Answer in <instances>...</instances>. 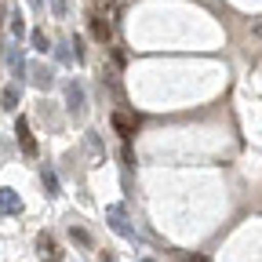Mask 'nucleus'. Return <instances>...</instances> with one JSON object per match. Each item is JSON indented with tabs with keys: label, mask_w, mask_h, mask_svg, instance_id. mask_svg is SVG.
Listing matches in <instances>:
<instances>
[{
	"label": "nucleus",
	"mask_w": 262,
	"mask_h": 262,
	"mask_svg": "<svg viewBox=\"0 0 262 262\" xmlns=\"http://www.w3.org/2000/svg\"><path fill=\"white\" fill-rule=\"evenodd\" d=\"M186 262H208V255H186Z\"/></svg>",
	"instance_id": "obj_16"
},
{
	"label": "nucleus",
	"mask_w": 262,
	"mask_h": 262,
	"mask_svg": "<svg viewBox=\"0 0 262 262\" xmlns=\"http://www.w3.org/2000/svg\"><path fill=\"white\" fill-rule=\"evenodd\" d=\"M91 37H95L98 44H110V40H113V26H110L102 15H91Z\"/></svg>",
	"instance_id": "obj_7"
},
{
	"label": "nucleus",
	"mask_w": 262,
	"mask_h": 262,
	"mask_svg": "<svg viewBox=\"0 0 262 262\" xmlns=\"http://www.w3.org/2000/svg\"><path fill=\"white\" fill-rule=\"evenodd\" d=\"M110 124H113V131L127 142L131 135H135V127H139V117L131 113V110H113V117H110Z\"/></svg>",
	"instance_id": "obj_2"
},
{
	"label": "nucleus",
	"mask_w": 262,
	"mask_h": 262,
	"mask_svg": "<svg viewBox=\"0 0 262 262\" xmlns=\"http://www.w3.org/2000/svg\"><path fill=\"white\" fill-rule=\"evenodd\" d=\"M40 4H44V0H33V8H40Z\"/></svg>",
	"instance_id": "obj_18"
},
{
	"label": "nucleus",
	"mask_w": 262,
	"mask_h": 262,
	"mask_svg": "<svg viewBox=\"0 0 262 262\" xmlns=\"http://www.w3.org/2000/svg\"><path fill=\"white\" fill-rule=\"evenodd\" d=\"M37 255L44 262H62V248H58V241L51 233H37Z\"/></svg>",
	"instance_id": "obj_3"
},
{
	"label": "nucleus",
	"mask_w": 262,
	"mask_h": 262,
	"mask_svg": "<svg viewBox=\"0 0 262 262\" xmlns=\"http://www.w3.org/2000/svg\"><path fill=\"white\" fill-rule=\"evenodd\" d=\"M48 48H51V44H48V33H44V29H33V51L48 55Z\"/></svg>",
	"instance_id": "obj_12"
},
{
	"label": "nucleus",
	"mask_w": 262,
	"mask_h": 262,
	"mask_svg": "<svg viewBox=\"0 0 262 262\" xmlns=\"http://www.w3.org/2000/svg\"><path fill=\"white\" fill-rule=\"evenodd\" d=\"M70 237H73L77 244H91V237H88V229H80V226H73V229H70Z\"/></svg>",
	"instance_id": "obj_14"
},
{
	"label": "nucleus",
	"mask_w": 262,
	"mask_h": 262,
	"mask_svg": "<svg viewBox=\"0 0 262 262\" xmlns=\"http://www.w3.org/2000/svg\"><path fill=\"white\" fill-rule=\"evenodd\" d=\"M139 262H157V258H139Z\"/></svg>",
	"instance_id": "obj_19"
},
{
	"label": "nucleus",
	"mask_w": 262,
	"mask_h": 262,
	"mask_svg": "<svg viewBox=\"0 0 262 262\" xmlns=\"http://www.w3.org/2000/svg\"><path fill=\"white\" fill-rule=\"evenodd\" d=\"M8 62H11V73H15V80H22V73H26V58H22V51H18V48L11 51V58H8Z\"/></svg>",
	"instance_id": "obj_10"
},
{
	"label": "nucleus",
	"mask_w": 262,
	"mask_h": 262,
	"mask_svg": "<svg viewBox=\"0 0 262 262\" xmlns=\"http://www.w3.org/2000/svg\"><path fill=\"white\" fill-rule=\"evenodd\" d=\"M51 80H55V77H51L48 66H33V84H37L40 91H48V88H51Z\"/></svg>",
	"instance_id": "obj_9"
},
{
	"label": "nucleus",
	"mask_w": 262,
	"mask_h": 262,
	"mask_svg": "<svg viewBox=\"0 0 262 262\" xmlns=\"http://www.w3.org/2000/svg\"><path fill=\"white\" fill-rule=\"evenodd\" d=\"M18 98H22V88H18V80H15V84H8V88H4L0 102H4V110H18Z\"/></svg>",
	"instance_id": "obj_8"
},
{
	"label": "nucleus",
	"mask_w": 262,
	"mask_h": 262,
	"mask_svg": "<svg viewBox=\"0 0 262 262\" xmlns=\"http://www.w3.org/2000/svg\"><path fill=\"white\" fill-rule=\"evenodd\" d=\"M66 106H70L73 117L84 113V88H80V84H66Z\"/></svg>",
	"instance_id": "obj_6"
},
{
	"label": "nucleus",
	"mask_w": 262,
	"mask_h": 262,
	"mask_svg": "<svg viewBox=\"0 0 262 262\" xmlns=\"http://www.w3.org/2000/svg\"><path fill=\"white\" fill-rule=\"evenodd\" d=\"M255 37H262V22H258V26H255Z\"/></svg>",
	"instance_id": "obj_17"
},
{
	"label": "nucleus",
	"mask_w": 262,
	"mask_h": 262,
	"mask_svg": "<svg viewBox=\"0 0 262 262\" xmlns=\"http://www.w3.org/2000/svg\"><path fill=\"white\" fill-rule=\"evenodd\" d=\"M0 215H22V196L15 189H0Z\"/></svg>",
	"instance_id": "obj_5"
},
{
	"label": "nucleus",
	"mask_w": 262,
	"mask_h": 262,
	"mask_svg": "<svg viewBox=\"0 0 262 262\" xmlns=\"http://www.w3.org/2000/svg\"><path fill=\"white\" fill-rule=\"evenodd\" d=\"M40 179H44V189H48V196H58V175H55L51 168H44V175H40Z\"/></svg>",
	"instance_id": "obj_11"
},
{
	"label": "nucleus",
	"mask_w": 262,
	"mask_h": 262,
	"mask_svg": "<svg viewBox=\"0 0 262 262\" xmlns=\"http://www.w3.org/2000/svg\"><path fill=\"white\" fill-rule=\"evenodd\" d=\"M51 11L62 18V15H66V0H51Z\"/></svg>",
	"instance_id": "obj_15"
},
{
	"label": "nucleus",
	"mask_w": 262,
	"mask_h": 262,
	"mask_svg": "<svg viewBox=\"0 0 262 262\" xmlns=\"http://www.w3.org/2000/svg\"><path fill=\"white\" fill-rule=\"evenodd\" d=\"M15 135H18V146H22V153H26V157H37V142H33V135H29V124H26V117H18V124H15Z\"/></svg>",
	"instance_id": "obj_4"
},
{
	"label": "nucleus",
	"mask_w": 262,
	"mask_h": 262,
	"mask_svg": "<svg viewBox=\"0 0 262 262\" xmlns=\"http://www.w3.org/2000/svg\"><path fill=\"white\" fill-rule=\"evenodd\" d=\"M22 33H26V22H22V15H15V18H11V37L22 40Z\"/></svg>",
	"instance_id": "obj_13"
},
{
	"label": "nucleus",
	"mask_w": 262,
	"mask_h": 262,
	"mask_svg": "<svg viewBox=\"0 0 262 262\" xmlns=\"http://www.w3.org/2000/svg\"><path fill=\"white\" fill-rule=\"evenodd\" d=\"M106 222H110L113 233H120L124 241H139V237H135V226L127 222V211H124L120 204H110V208H106Z\"/></svg>",
	"instance_id": "obj_1"
}]
</instances>
